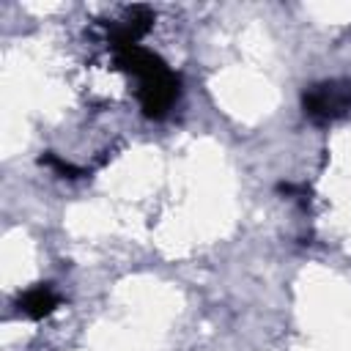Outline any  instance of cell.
Instances as JSON below:
<instances>
[{"mask_svg":"<svg viewBox=\"0 0 351 351\" xmlns=\"http://www.w3.org/2000/svg\"><path fill=\"white\" fill-rule=\"evenodd\" d=\"M112 58H115L118 69H123L129 77H134L137 101L148 118L159 121L176 107V101L181 96V80L156 52L145 49L143 44H134V47L112 49Z\"/></svg>","mask_w":351,"mask_h":351,"instance_id":"1","label":"cell"},{"mask_svg":"<svg viewBox=\"0 0 351 351\" xmlns=\"http://www.w3.org/2000/svg\"><path fill=\"white\" fill-rule=\"evenodd\" d=\"M302 110L313 123H332L351 112V80H324L304 90Z\"/></svg>","mask_w":351,"mask_h":351,"instance_id":"2","label":"cell"},{"mask_svg":"<svg viewBox=\"0 0 351 351\" xmlns=\"http://www.w3.org/2000/svg\"><path fill=\"white\" fill-rule=\"evenodd\" d=\"M154 25V14L145 5H132L126 8V14L115 22H110L107 27V38H110V49H121V47H134L140 44V38L151 30Z\"/></svg>","mask_w":351,"mask_h":351,"instance_id":"3","label":"cell"},{"mask_svg":"<svg viewBox=\"0 0 351 351\" xmlns=\"http://www.w3.org/2000/svg\"><path fill=\"white\" fill-rule=\"evenodd\" d=\"M58 304H60V296L47 282H38L19 296V313L27 318H47L49 313L58 310Z\"/></svg>","mask_w":351,"mask_h":351,"instance_id":"4","label":"cell"}]
</instances>
